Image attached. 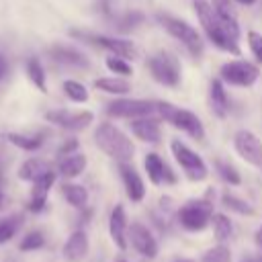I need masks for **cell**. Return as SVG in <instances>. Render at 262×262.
I'll use <instances>...</instances> for the list:
<instances>
[{"mask_svg": "<svg viewBox=\"0 0 262 262\" xmlns=\"http://www.w3.org/2000/svg\"><path fill=\"white\" fill-rule=\"evenodd\" d=\"M209 96H211V106H213L215 115L217 117H225L227 111H229V98H227V92H225V86H223L221 78H215L211 82Z\"/></svg>", "mask_w": 262, "mask_h": 262, "instance_id": "cell-24", "label": "cell"}, {"mask_svg": "<svg viewBox=\"0 0 262 262\" xmlns=\"http://www.w3.org/2000/svg\"><path fill=\"white\" fill-rule=\"evenodd\" d=\"M49 57L53 61H57L59 66L74 68V70H86L90 66L88 57L82 51H78L76 47H70V45H51L49 47Z\"/></svg>", "mask_w": 262, "mask_h": 262, "instance_id": "cell-15", "label": "cell"}, {"mask_svg": "<svg viewBox=\"0 0 262 262\" xmlns=\"http://www.w3.org/2000/svg\"><path fill=\"white\" fill-rule=\"evenodd\" d=\"M119 262H125V260H119Z\"/></svg>", "mask_w": 262, "mask_h": 262, "instance_id": "cell-47", "label": "cell"}, {"mask_svg": "<svg viewBox=\"0 0 262 262\" xmlns=\"http://www.w3.org/2000/svg\"><path fill=\"white\" fill-rule=\"evenodd\" d=\"M88 250H90V242H88L86 231L76 229V231H72L70 237L66 239L61 254H63V260H66V262H82V260L88 256Z\"/></svg>", "mask_w": 262, "mask_h": 262, "instance_id": "cell-17", "label": "cell"}, {"mask_svg": "<svg viewBox=\"0 0 262 262\" xmlns=\"http://www.w3.org/2000/svg\"><path fill=\"white\" fill-rule=\"evenodd\" d=\"M156 111V102L139 98H119L106 104V115L115 119H139L149 117Z\"/></svg>", "mask_w": 262, "mask_h": 262, "instance_id": "cell-9", "label": "cell"}, {"mask_svg": "<svg viewBox=\"0 0 262 262\" xmlns=\"http://www.w3.org/2000/svg\"><path fill=\"white\" fill-rule=\"evenodd\" d=\"M2 205H4V194H2V190H0V209H2Z\"/></svg>", "mask_w": 262, "mask_h": 262, "instance_id": "cell-44", "label": "cell"}, {"mask_svg": "<svg viewBox=\"0 0 262 262\" xmlns=\"http://www.w3.org/2000/svg\"><path fill=\"white\" fill-rule=\"evenodd\" d=\"M170 149L174 154V160L180 164V168L186 172V176L190 180H205L209 170H207V164L203 162V158L199 154H194L186 143H182L180 139H174L170 143Z\"/></svg>", "mask_w": 262, "mask_h": 262, "instance_id": "cell-7", "label": "cell"}, {"mask_svg": "<svg viewBox=\"0 0 262 262\" xmlns=\"http://www.w3.org/2000/svg\"><path fill=\"white\" fill-rule=\"evenodd\" d=\"M256 262H262V258H258V260H256Z\"/></svg>", "mask_w": 262, "mask_h": 262, "instance_id": "cell-46", "label": "cell"}, {"mask_svg": "<svg viewBox=\"0 0 262 262\" xmlns=\"http://www.w3.org/2000/svg\"><path fill=\"white\" fill-rule=\"evenodd\" d=\"M215 168H217V172H219V176L225 180V182H229V184H239L242 182V176H239V172L231 166V164H227V162H221V160H217L215 162Z\"/></svg>", "mask_w": 262, "mask_h": 262, "instance_id": "cell-36", "label": "cell"}, {"mask_svg": "<svg viewBox=\"0 0 262 262\" xmlns=\"http://www.w3.org/2000/svg\"><path fill=\"white\" fill-rule=\"evenodd\" d=\"M127 239L141 256H145V258L158 256V242L143 223H131L127 229Z\"/></svg>", "mask_w": 262, "mask_h": 262, "instance_id": "cell-13", "label": "cell"}, {"mask_svg": "<svg viewBox=\"0 0 262 262\" xmlns=\"http://www.w3.org/2000/svg\"><path fill=\"white\" fill-rule=\"evenodd\" d=\"M248 45H250V51L256 57V61L262 63V35L256 31H250L248 33Z\"/></svg>", "mask_w": 262, "mask_h": 262, "instance_id": "cell-38", "label": "cell"}, {"mask_svg": "<svg viewBox=\"0 0 262 262\" xmlns=\"http://www.w3.org/2000/svg\"><path fill=\"white\" fill-rule=\"evenodd\" d=\"M94 143L98 145L100 151H104L108 158L117 162H131L133 160V143L131 139L117 129L113 123H100L94 131Z\"/></svg>", "mask_w": 262, "mask_h": 262, "instance_id": "cell-2", "label": "cell"}, {"mask_svg": "<svg viewBox=\"0 0 262 262\" xmlns=\"http://www.w3.org/2000/svg\"><path fill=\"white\" fill-rule=\"evenodd\" d=\"M61 90H63V94H66L72 102L82 104V102L88 100V90H86V86H84L82 82H78V80H63Z\"/></svg>", "mask_w": 262, "mask_h": 262, "instance_id": "cell-29", "label": "cell"}, {"mask_svg": "<svg viewBox=\"0 0 262 262\" xmlns=\"http://www.w3.org/2000/svg\"><path fill=\"white\" fill-rule=\"evenodd\" d=\"M72 35L82 37V39H86L88 43H94L96 47H102V49L111 51L113 55H121V57H135V55H137L135 45H133L131 41H125V39H115V37H106V35L78 33V31H72Z\"/></svg>", "mask_w": 262, "mask_h": 262, "instance_id": "cell-12", "label": "cell"}, {"mask_svg": "<svg viewBox=\"0 0 262 262\" xmlns=\"http://www.w3.org/2000/svg\"><path fill=\"white\" fill-rule=\"evenodd\" d=\"M131 131L137 139L147 141V143H160L162 139V131H160V121L149 117H139V119H131Z\"/></svg>", "mask_w": 262, "mask_h": 262, "instance_id": "cell-20", "label": "cell"}, {"mask_svg": "<svg viewBox=\"0 0 262 262\" xmlns=\"http://www.w3.org/2000/svg\"><path fill=\"white\" fill-rule=\"evenodd\" d=\"M8 70H10V66H8V59H6V55L4 53H0V82L8 76Z\"/></svg>", "mask_w": 262, "mask_h": 262, "instance_id": "cell-40", "label": "cell"}, {"mask_svg": "<svg viewBox=\"0 0 262 262\" xmlns=\"http://www.w3.org/2000/svg\"><path fill=\"white\" fill-rule=\"evenodd\" d=\"M25 74L29 78V82L39 90V92H47V74L41 66V61L37 57H29L27 63H25Z\"/></svg>", "mask_w": 262, "mask_h": 262, "instance_id": "cell-26", "label": "cell"}, {"mask_svg": "<svg viewBox=\"0 0 262 262\" xmlns=\"http://www.w3.org/2000/svg\"><path fill=\"white\" fill-rule=\"evenodd\" d=\"M145 20V16L141 14V12H127V14H123L119 20H117V29L119 31H123V33H129V31H133V29H137L141 23Z\"/></svg>", "mask_w": 262, "mask_h": 262, "instance_id": "cell-34", "label": "cell"}, {"mask_svg": "<svg viewBox=\"0 0 262 262\" xmlns=\"http://www.w3.org/2000/svg\"><path fill=\"white\" fill-rule=\"evenodd\" d=\"M192 4H194V12L199 16V23L203 25L209 41H213V45H217L221 51H227L231 55H239L237 41L227 33V29L223 27V23L217 16V12L213 10V6L207 0H192Z\"/></svg>", "mask_w": 262, "mask_h": 262, "instance_id": "cell-1", "label": "cell"}, {"mask_svg": "<svg viewBox=\"0 0 262 262\" xmlns=\"http://www.w3.org/2000/svg\"><path fill=\"white\" fill-rule=\"evenodd\" d=\"M156 113L164 121H168L172 127H176V129L184 131L186 135H190L192 139H196V141H203L205 139V127H203L201 119L194 113L184 111V108H178V106H174L170 102H164V100L156 102Z\"/></svg>", "mask_w": 262, "mask_h": 262, "instance_id": "cell-3", "label": "cell"}, {"mask_svg": "<svg viewBox=\"0 0 262 262\" xmlns=\"http://www.w3.org/2000/svg\"><path fill=\"white\" fill-rule=\"evenodd\" d=\"M211 221H213V233H215V239H217V242H225V239H229V235H231V231H233L231 219H229L227 215H223V213H213Z\"/></svg>", "mask_w": 262, "mask_h": 262, "instance_id": "cell-30", "label": "cell"}, {"mask_svg": "<svg viewBox=\"0 0 262 262\" xmlns=\"http://www.w3.org/2000/svg\"><path fill=\"white\" fill-rule=\"evenodd\" d=\"M94 88H98L106 94H127V92H131V84L125 78H96Z\"/></svg>", "mask_w": 262, "mask_h": 262, "instance_id": "cell-28", "label": "cell"}, {"mask_svg": "<svg viewBox=\"0 0 262 262\" xmlns=\"http://www.w3.org/2000/svg\"><path fill=\"white\" fill-rule=\"evenodd\" d=\"M45 119L51 125H57L66 131H84L92 121L94 115L90 111H66V108H57V111H49L45 113Z\"/></svg>", "mask_w": 262, "mask_h": 262, "instance_id": "cell-10", "label": "cell"}, {"mask_svg": "<svg viewBox=\"0 0 262 262\" xmlns=\"http://www.w3.org/2000/svg\"><path fill=\"white\" fill-rule=\"evenodd\" d=\"M55 178H57V172L49 170L47 174H43L41 178H37L35 182H31L33 188H31V199H29V203H27V209H29L31 213H39V211L45 209L47 196H49L51 186L55 184Z\"/></svg>", "mask_w": 262, "mask_h": 262, "instance_id": "cell-14", "label": "cell"}, {"mask_svg": "<svg viewBox=\"0 0 262 262\" xmlns=\"http://www.w3.org/2000/svg\"><path fill=\"white\" fill-rule=\"evenodd\" d=\"M86 164H88L86 156H84V154H80V151H74V154L63 156V158L59 160L57 174H59V176H63L66 180L78 178V176H80V174L86 170Z\"/></svg>", "mask_w": 262, "mask_h": 262, "instance_id": "cell-23", "label": "cell"}, {"mask_svg": "<svg viewBox=\"0 0 262 262\" xmlns=\"http://www.w3.org/2000/svg\"><path fill=\"white\" fill-rule=\"evenodd\" d=\"M20 227V215H6L0 217V246L8 244Z\"/></svg>", "mask_w": 262, "mask_h": 262, "instance_id": "cell-31", "label": "cell"}, {"mask_svg": "<svg viewBox=\"0 0 262 262\" xmlns=\"http://www.w3.org/2000/svg\"><path fill=\"white\" fill-rule=\"evenodd\" d=\"M6 141L10 145H14L16 149H23V151H37L41 145H43V135L41 133H35V135H27V133H16V131H8L6 135Z\"/></svg>", "mask_w": 262, "mask_h": 262, "instance_id": "cell-25", "label": "cell"}, {"mask_svg": "<svg viewBox=\"0 0 262 262\" xmlns=\"http://www.w3.org/2000/svg\"><path fill=\"white\" fill-rule=\"evenodd\" d=\"M127 217H125V209L121 205H115V209L111 211V217H108V233H111V239L113 244L119 248V250H127Z\"/></svg>", "mask_w": 262, "mask_h": 262, "instance_id": "cell-19", "label": "cell"}, {"mask_svg": "<svg viewBox=\"0 0 262 262\" xmlns=\"http://www.w3.org/2000/svg\"><path fill=\"white\" fill-rule=\"evenodd\" d=\"M233 145H235V151L248 164H252L256 168H262V141L258 139L256 133H252L248 129H239L233 135Z\"/></svg>", "mask_w": 262, "mask_h": 262, "instance_id": "cell-11", "label": "cell"}, {"mask_svg": "<svg viewBox=\"0 0 262 262\" xmlns=\"http://www.w3.org/2000/svg\"><path fill=\"white\" fill-rule=\"evenodd\" d=\"M176 262H196V260H192V258H178Z\"/></svg>", "mask_w": 262, "mask_h": 262, "instance_id": "cell-43", "label": "cell"}, {"mask_svg": "<svg viewBox=\"0 0 262 262\" xmlns=\"http://www.w3.org/2000/svg\"><path fill=\"white\" fill-rule=\"evenodd\" d=\"M242 262H256V260H254V258H244Z\"/></svg>", "mask_w": 262, "mask_h": 262, "instance_id": "cell-45", "label": "cell"}, {"mask_svg": "<svg viewBox=\"0 0 262 262\" xmlns=\"http://www.w3.org/2000/svg\"><path fill=\"white\" fill-rule=\"evenodd\" d=\"M43 246H45V235L41 231H29L18 242V250L20 252H35V250H41Z\"/></svg>", "mask_w": 262, "mask_h": 262, "instance_id": "cell-32", "label": "cell"}, {"mask_svg": "<svg viewBox=\"0 0 262 262\" xmlns=\"http://www.w3.org/2000/svg\"><path fill=\"white\" fill-rule=\"evenodd\" d=\"M78 139H74V137H70V139H66L61 145H59V149H57V156L59 158H63V156H70V154H74V151H78Z\"/></svg>", "mask_w": 262, "mask_h": 262, "instance_id": "cell-39", "label": "cell"}, {"mask_svg": "<svg viewBox=\"0 0 262 262\" xmlns=\"http://www.w3.org/2000/svg\"><path fill=\"white\" fill-rule=\"evenodd\" d=\"M256 244L262 248V225L258 227V231H256Z\"/></svg>", "mask_w": 262, "mask_h": 262, "instance_id": "cell-41", "label": "cell"}, {"mask_svg": "<svg viewBox=\"0 0 262 262\" xmlns=\"http://www.w3.org/2000/svg\"><path fill=\"white\" fill-rule=\"evenodd\" d=\"M201 262H231V252H229L227 246L219 244V246L207 250V252L203 254Z\"/></svg>", "mask_w": 262, "mask_h": 262, "instance_id": "cell-35", "label": "cell"}, {"mask_svg": "<svg viewBox=\"0 0 262 262\" xmlns=\"http://www.w3.org/2000/svg\"><path fill=\"white\" fill-rule=\"evenodd\" d=\"M221 201H223V205H225L227 209H231V211H235V213H239V215H254V209H252L246 201L237 199V196L231 194V192H223Z\"/></svg>", "mask_w": 262, "mask_h": 262, "instance_id": "cell-33", "label": "cell"}, {"mask_svg": "<svg viewBox=\"0 0 262 262\" xmlns=\"http://www.w3.org/2000/svg\"><path fill=\"white\" fill-rule=\"evenodd\" d=\"M145 172H147V178L154 182V184H174L176 182V174L170 170V166L158 156V154H147L145 156Z\"/></svg>", "mask_w": 262, "mask_h": 262, "instance_id": "cell-18", "label": "cell"}, {"mask_svg": "<svg viewBox=\"0 0 262 262\" xmlns=\"http://www.w3.org/2000/svg\"><path fill=\"white\" fill-rule=\"evenodd\" d=\"M158 20L162 23V27L174 37L178 39L190 55L194 57H201L203 55V41H201V35L196 33V29H192L186 20H180V18H174L170 14H158Z\"/></svg>", "mask_w": 262, "mask_h": 262, "instance_id": "cell-4", "label": "cell"}, {"mask_svg": "<svg viewBox=\"0 0 262 262\" xmlns=\"http://www.w3.org/2000/svg\"><path fill=\"white\" fill-rule=\"evenodd\" d=\"M147 68L156 82L170 86V88L180 84V61L176 59V55H172L168 51H160L154 57H149Z\"/></svg>", "mask_w": 262, "mask_h": 262, "instance_id": "cell-5", "label": "cell"}, {"mask_svg": "<svg viewBox=\"0 0 262 262\" xmlns=\"http://www.w3.org/2000/svg\"><path fill=\"white\" fill-rule=\"evenodd\" d=\"M235 2H239V4H246V6H252L256 0H235Z\"/></svg>", "mask_w": 262, "mask_h": 262, "instance_id": "cell-42", "label": "cell"}, {"mask_svg": "<svg viewBox=\"0 0 262 262\" xmlns=\"http://www.w3.org/2000/svg\"><path fill=\"white\" fill-rule=\"evenodd\" d=\"M221 80L231 84V86H242V88H250L258 76H260V70L258 66L250 63V61H244V59H235V61H227L221 66Z\"/></svg>", "mask_w": 262, "mask_h": 262, "instance_id": "cell-8", "label": "cell"}, {"mask_svg": "<svg viewBox=\"0 0 262 262\" xmlns=\"http://www.w3.org/2000/svg\"><path fill=\"white\" fill-rule=\"evenodd\" d=\"M213 10L217 12V16L221 18L223 27L227 29V33L237 41L239 37V27H237V12L233 8V4L229 0H211Z\"/></svg>", "mask_w": 262, "mask_h": 262, "instance_id": "cell-22", "label": "cell"}, {"mask_svg": "<svg viewBox=\"0 0 262 262\" xmlns=\"http://www.w3.org/2000/svg\"><path fill=\"white\" fill-rule=\"evenodd\" d=\"M106 68L113 72V74H119V76H131L133 74V70H131V66L125 61V57H121V55H111V57H106Z\"/></svg>", "mask_w": 262, "mask_h": 262, "instance_id": "cell-37", "label": "cell"}, {"mask_svg": "<svg viewBox=\"0 0 262 262\" xmlns=\"http://www.w3.org/2000/svg\"><path fill=\"white\" fill-rule=\"evenodd\" d=\"M211 217H213V203L207 201V199L188 201L178 211V221L188 231H201V229H205L209 225Z\"/></svg>", "mask_w": 262, "mask_h": 262, "instance_id": "cell-6", "label": "cell"}, {"mask_svg": "<svg viewBox=\"0 0 262 262\" xmlns=\"http://www.w3.org/2000/svg\"><path fill=\"white\" fill-rule=\"evenodd\" d=\"M61 194L68 201V205H72L74 209H84L88 205V190L82 184H74V182H63L61 186Z\"/></svg>", "mask_w": 262, "mask_h": 262, "instance_id": "cell-27", "label": "cell"}, {"mask_svg": "<svg viewBox=\"0 0 262 262\" xmlns=\"http://www.w3.org/2000/svg\"><path fill=\"white\" fill-rule=\"evenodd\" d=\"M119 172H121V180L125 184V192L133 203L143 201L145 196V184L139 176V172L129 164V162H119Z\"/></svg>", "mask_w": 262, "mask_h": 262, "instance_id": "cell-16", "label": "cell"}, {"mask_svg": "<svg viewBox=\"0 0 262 262\" xmlns=\"http://www.w3.org/2000/svg\"><path fill=\"white\" fill-rule=\"evenodd\" d=\"M49 170H53V168H51V164H49L47 160L33 156V158H27V160L18 166L16 176H18V180H23V182H35L37 178H41V176L47 174Z\"/></svg>", "mask_w": 262, "mask_h": 262, "instance_id": "cell-21", "label": "cell"}]
</instances>
